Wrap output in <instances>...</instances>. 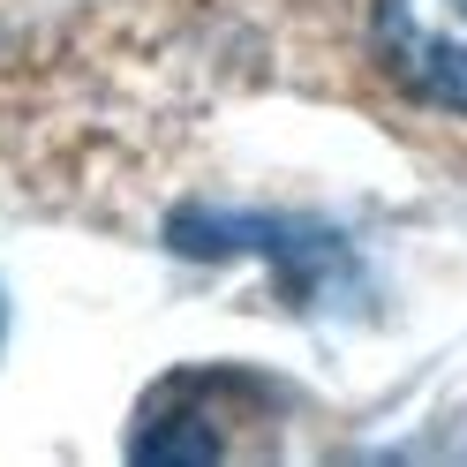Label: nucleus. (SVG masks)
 <instances>
[{
	"label": "nucleus",
	"mask_w": 467,
	"mask_h": 467,
	"mask_svg": "<svg viewBox=\"0 0 467 467\" xmlns=\"http://www.w3.org/2000/svg\"><path fill=\"white\" fill-rule=\"evenodd\" d=\"M166 242L182 256H272L286 272V295L309 302L325 279L347 272V242L309 219H256V212H173Z\"/></svg>",
	"instance_id": "obj_2"
},
{
	"label": "nucleus",
	"mask_w": 467,
	"mask_h": 467,
	"mask_svg": "<svg viewBox=\"0 0 467 467\" xmlns=\"http://www.w3.org/2000/svg\"><path fill=\"white\" fill-rule=\"evenodd\" d=\"M272 392H265V377H249V369H173L166 385L143 400V415H136V437H129V460H151V467H212V460H234V437H219L234 415H256Z\"/></svg>",
	"instance_id": "obj_1"
},
{
	"label": "nucleus",
	"mask_w": 467,
	"mask_h": 467,
	"mask_svg": "<svg viewBox=\"0 0 467 467\" xmlns=\"http://www.w3.org/2000/svg\"><path fill=\"white\" fill-rule=\"evenodd\" d=\"M0 332H8V317H0Z\"/></svg>",
	"instance_id": "obj_4"
},
{
	"label": "nucleus",
	"mask_w": 467,
	"mask_h": 467,
	"mask_svg": "<svg viewBox=\"0 0 467 467\" xmlns=\"http://www.w3.org/2000/svg\"><path fill=\"white\" fill-rule=\"evenodd\" d=\"M377 61L407 99L467 113V0H377Z\"/></svg>",
	"instance_id": "obj_3"
}]
</instances>
